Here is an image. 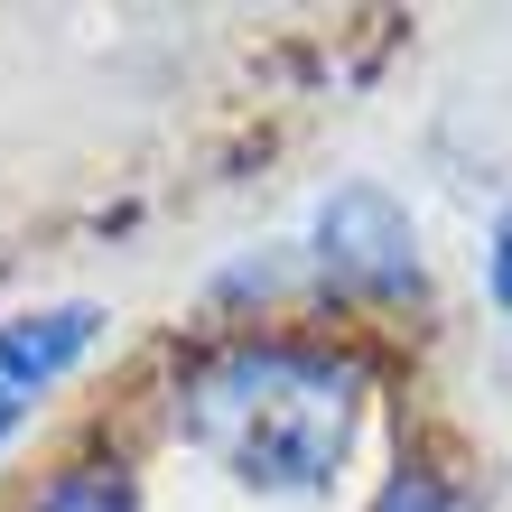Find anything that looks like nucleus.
Masks as SVG:
<instances>
[{"label":"nucleus","mask_w":512,"mask_h":512,"mask_svg":"<svg viewBox=\"0 0 512 512\" xmlns=\"http://www.w3.org/2000/svg\"><path fill=\"white\" fill-rule=\"evenodd\" d=\"M364 410H373L364 354L336 336H280V326L196 345L168 382V429L243 494L280 503L336 494L354 438H364Z\"/></svg>","instance_id":"f257e3e1"},{"label":"nucleus","mask_w":512,"mask_h":512,"mask_svg":"<svg viewBox=\"0 0 512 512\" xmlns=\"http://www.w3.org/2000/svg\"><path fill=\"white\" fill-rule=\"evenodd\" d=\"M364 512H485V503H475V494H466L447 466H429V457H401V466L382 475V494H373Z\"/></svg>","instance_id":"39448f33"},{"label":"nucleus","mask_w":512,"mask_h":512,"mask_svg":"<svg viewBox=\"0 0 512 512\" xmlns=\"http://www.w3.org/2000/svg\"><path fill=\"white\" fill-rule=\"evenodd\" d=\"M485 298L512 317V196H503V215L485 224Z\"/></svg>","instance_id":"423d86ee"},{"label":"nucleus","mask_w":512,"mask_h":512,"mask_svg":"<svg viewBox=\"0 0 512 512\" xmlns=\"http://www.w3.org/2000/svg\"><path fill=\"white\" fill-rule=\"evenodd\" d=\"M103 336V308L94 298H56V308H19L0 317V447L28 429V410L66 382Z\"/></svg>","instance_id":"7ed1b4c3"},{"label":"nucleus","mask_w":512,"mask_h":512,"mask_svg":"<svg viewBox=\"0 0 512 512\" xmlns=\"http://www.w3.org/2000/svg\"><path fill=\"white\" fill-rule=\"evenodd\" d=\"M308 252H317L326 280L354 289V298H419V280H429L410 205L391 196V187H373V177H345V187L317 205Z\"/></svg>","instance_id":"f03ea898"},{"label":"nucleus","mask_w":512,"mask_h":512,"mask_svg":"<svg viewBox=\"0 0 512 512\" xmlns=\"http://www.w3.org/2000/svg\"><path fill=\"white\" fill-rule=\"evenodd\" d=\"M19 512H140V475L122 447H75L19 494Z\"/></svg>","instance_id":"20e7f679"}]
</instances>
